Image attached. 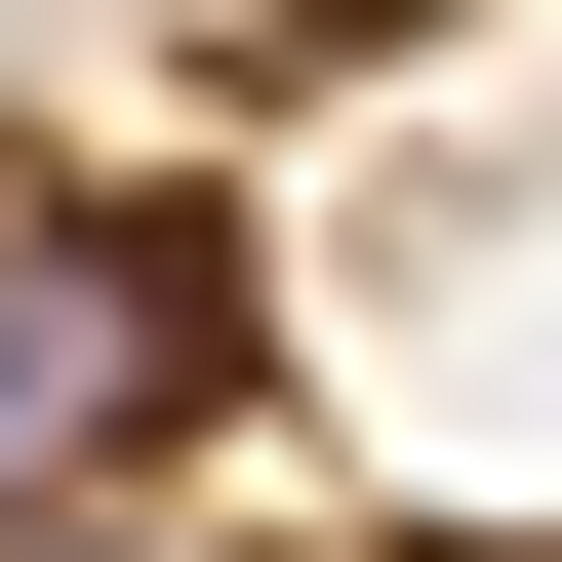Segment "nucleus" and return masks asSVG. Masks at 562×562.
Returning <instances> with one entry per match:
<instances>
[{"label": "nucleus", "mask_w": 562, "mask_h": 562, "mask_svg": "<svg viewBox=\"0 0 562 562\" xmlns=\"http://www.w3.org/2000/svg\"><path fill=\"white\" fill-rule=\"evenodd\" d=\"M241 362L322 442H402V522H562V41H402L281 121Z\"/></svg>", "instance_id": "1"}, {"label": "nucleus", "mask_w": 562, "mask_h": 562, "mask_svg": "<svg viewBox=\"0 0 562 562\" xmlns=\"http://www.w3.org/2000/svg\"><path fill=\"white\" fill-rule=\"evenodd\" d=\"M201 402H241V241H161V201H0V562L121 522Z\"/></svg>", "instance_id": "2"}]
</instances>
